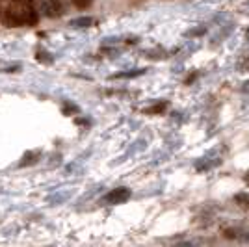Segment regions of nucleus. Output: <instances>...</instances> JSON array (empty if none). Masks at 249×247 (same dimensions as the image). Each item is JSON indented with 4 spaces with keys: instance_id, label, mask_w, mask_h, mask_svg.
<instances>
[{
    "instance_id": "obj_1",
    "label": "nucleus",
    "mask_w": 249,
    "mask_h": 247,
    "mask_svg": "<svg viewBox=\"0 0 249 247\" xmlns=\"http://www.w3.org/2000/svg\"><path fill=\"white\" fill-rule=\"evenodd\" d=\"M39 21L37 11L28 2H13L2 13V22L8 28H21V26H36Z\"/></svg>"
},
{
    "instance_id": "obj_2",
    "label": "nucleus",
    "mask_w": 249,
    "mask_h": 247,
    "mask_svg": "<svg viewBox=\"0 0 249 247\" xmlns=\"http://www.w3.org/2000/svg\"><path fill=\"white\" fill-rule=\"evenodd\" d=\"M39 10L45 17L49 19H58L63 13V4L62 0H41L39 2Z\"/></svg>"
},
{
    "instance_id": "obj_3",
    "label": "nucleus",
    "mask_w": 249,
    "mask_h": 247,
    "mask_svg": "<svg viewBox=\"0 0 249 247\" xmlns=\"http://www.w3.org/2000/svg\"><path fill=\"white\" fill-rule=\"evenodd\" d=\"M128 199H130V190L128 188H115V190L108 192L103 197V203H106V205H121Z\"/></svg>"
},
{
    "instance_id": "obj_4",
    "label": "nucleus",
    "mask_w": 249,
    "mask_h": 247,
    "mask_svg": "<svg viewBox=\"0 0 249 247\" xmlns=\"http://www.w3.org/2000/svg\"><path fill=\"white\" fill-rule=\"evenodd\" d=\"M91 24H93L91 17H80V19L71 21V26H76V28H86V26H91Z\"/></svg>"
},
{
    "instance_id": "obj_5",
    "label": "nucleus",
    "mask_w": 249,
    "mask_h": 247,
    "mask_svg": "<svg viewBox=\"0 0 249 247\" xmlns=\"http://www.w3.org/2000/svg\"><path fill=\"white\" fill-rule=\"evenodd\" d=\"M234 201H236L242 208L249 210V194H238V195L234 197Z\"/></svg>"
},
{
    "instance_id": "obj_6",
    "label": "nucleus",
    "mask_w": 249,
    "mask_h": 247,
    "mask_svg": "<svg viewBox=\"0 0 249 247\" xmlns=\"http://www.w3.org/2000/svg\"><path fill=\"white\" fill-rule=\"evenodd\" d=\"M37 158H39V153H32V155H26L24 158H22V162L19 165L34 164V162H37Z\"/></svg>"
},
{
    "instance_id": "obj_7",
    "label": "nucleus",
    "mask_w": 249,
    "mask_h": 247,
    "mask_svg": "<svg viewBox=\"0 0 249 247\" xmlns=\"http://www.w3.org/2000/svg\"><path fill=\"white\" fill-rule=\"evenodd\" d=\"M73 4L78 10H88V8L93 4V0H73Z\"/></svg>"
},
{
    "instance_id": "obj_8",
    "label": "nucleus",
    "mask_w": 249,
    "mask_h": 247,
    "mask_svg": "<svg viewBox=\"0 0 249 247\" xmlns=\"http://www.w3.org/2000/svg\"><path fill=\"white\" fill-rule=\"evenodd\" d=\"M13 2H28V4H30L32 0H13Z\"/></svg>"
},
{
    "instance_id": "obj_9",
    "label": "nucleus",
    "mask_w": 249,
    "mask_h": 247,
    "mask_svg": "<svg viewBox=\"0 0 249 247\" xmlns=\"http://www.w3.org/2000/svg\"><path fill=\"white\" fill-rule=\"evenodd\" d=\"M246 182H248V184H249V173H248V175H246Z\"/></svg>"
}]
</instances>
